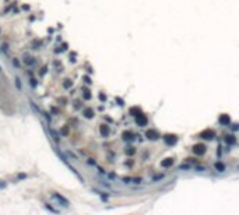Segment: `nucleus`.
Returning <instances> with one entry per match:
<instances>
[{
	"label": "nucleus",
	"instance_id": "obj_4",
	"mask_svg": "<svg viewBox=\"0 0 239 215\" xmlns=\"http://www.w3.org/2000/svg\"><path fill=\"white\" fill-rule=\"evenodd\" d=\"M147 135H148V137L151 135V138H157V133H155V131H148Z\"/></svg>",
	"mask_w": 239,
	"mask_h": 215
},
{
	"label": "nucleus",
	"instance_id": "obj_3",
	"mask_svg": "<svg viewBox=\"0 0 239 215\" xmlns=\"http://www.w3.org/2000/svg\"><path fill=\"white\" fill-rule=\"evenodd\" d=\"M227 143H229V144H233V143H235V138H233L232 135H228V137H227Z\"/></svg>",
	"mask_w": 239,
	"mask_h": 215
},
{
	"label": "nucleus",
	"instance_id": "obj_2",
	"mask_svg": "<svg viewBox=\"0 0 239 215\" xmlns=\"http://www.w3.org/2000/svg\"><path fill=\"white\" fill-rule=\"evenodd\" d=\"M219 123H229V117L228 116H222L219 119Z\"/></svg>",
	"mask_w": 239,
	"mask_h": 215
},
{
	"label": "nucleus",
	"instance_id": "obj_7",
	"mask_svg": "<svg viewBox=\"0 0 239 215\" xmlns=\"http://www.w3.org/2000/svg\"><path fill=\"white\" fill-rule=\"evenodd\" d=\"M172 162H173L172 159H169V161H165V162H162V166H169V165L172 163Z\"/></svg>",
	"mask_w": 239,
	"mask_h": 215
},
{
	"label": "nucleus",
	"instance_id": "obj_6",
	"mask_svg": "<svg viewBox=\"0 0 239 215\" xmlns=\"http://www.w3.org/2000/svg\"><path fill=\"white\" fill-rule=\"evenodd\" d=\"M194 151H196V154H203L204 152L203 147H197V149H194Z\"/></svg>",
	"mask_w": 239,
	"mask_h": 215
},
{
	"label": "nucleus",
	"instance_id": "obj_5",
	"mask_svg": "<svg viewBox=\"0 0 239 215\" xmlns=\"http://www.w3.org/2000/svg\"><path fill=\"white\" fill-rule=\"evenodd\" d=\"M215 168L219 169V172H222V170H224V165L222 163H215Z\"/></svg>",
	"mask_w": 239,
	"mask_h": 215
},
{
	"label": "nucleus",
	"instance_id": "obj_1",
	"mask_svg": "<svg viewBox=\"0 0 239 215\" xmlns=\"http://www.w3.org/2000/svg\"><path fill=\"white\" fill-rule=\"evenodd\" d=\"M164 140H165V141H167V143H168V144H173V143H175V141H176V138H171V135H167V137H165V138H164Z\"/></svg>",
	"mask_w": 239,
	"mask_h": 215
}]
</instances>
